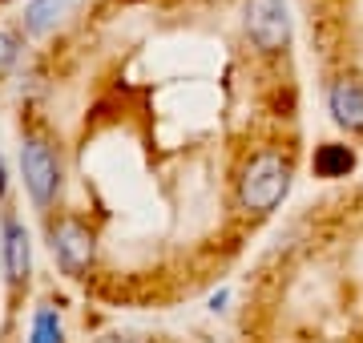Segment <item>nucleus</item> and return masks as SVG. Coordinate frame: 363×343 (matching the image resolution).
Wrapping results in <instances>:
<instances>
[{"mask_svg":"<svg viewBox=\"0 0 363 343\" xmlns=\"http://www.w3.org/2000/svg\"><path fill=\"white\" fill-rule=\"evenodd\" d=\"M247 37L259 53H283L291 40L286 0H247Z\"/></svg>","mask_w":363,"mask_h":343,"instance_id":"4","label":"nucleus"},{"mask_svg":"<svg viewBox=\"0 0 363 343\" xmlns=\"http://www.w3.org/2000/svg\"><path fill=\"white\" fill-rule=\"evenodd\" d=\"M28 343H65V331H61V315L52 307H40L33 315V331H28Z\"/></svg>","mask_w":363,"mask_h":343,"instance_id":"9","label":"nucleus"},{"mask_svg":"<svg viewBox=\"0 0 363 343\" xmlns=\"http://www.w3.org/2000/svg\"><path fill=\"white\" fill-rule=\"evenodd\" d=\"M45 238H49V251L57 259V266L69 279L89 275L93 259H97V235H93V226L81 214H49Z\"/></svg>","mask_w":363,"mask_h":343,"instance_id":"3","label":"nucleus"},{"mask_svg":"<svg viewBox=\"0 0 363 343\" xmlns=\"http://www.w3.org/2000/svg\"><path fill=\"white\" fill-rule=\"evenodd\" d=\"M21 178H25L28 198L40 210H49L57 202L61 186H65V162L45 130H25V137H21Z\"/></svg>","mask_w":363,"mask_h":343,"instance_id":"2","label":"nucleus"},{"mask_svg":"<svg viewBox=\"0 0 363 343\" xmlns=\"http://www.w3.org/2000/svg\"><path fill=\"white\" fill-rule=\"evenodd\" d=\"M81 0H33L25 9V33L28 37H45V33H52L57 25H65L69 13L77 9Z\"/></svg>","mask_w":363,"mask_h":343,"instance_id":"7","label":"nucleus"},{"mask_svg":"<svg viewBox=\"0 0 363 343\" xmlns=\"http://www.w3.org/2000/svg\"><path fill=\"white\" fill-rule=\"evenodd\" d=\"M0 263H4V279L9 287L21 291L33 275V238L28 226L16 214H4V242H0Z\"/></svg>","mask_w":363,"mask_h":343,"instance_id":"5","label":"nucleus"},{"mask_svg":"<svg viewBox=\"0 0 363 343\" xmlns=\"http://www.w3.org/2000/svg\"><path fill=\"white\" fill-rule=\"evenodd\" d=\"M16 57H21V40H16L13 33H0V73H4V69H13Z\"/></svg>","mask_w":363,"mask_h":343,"instance_id":"10","label":"nucleus"},{"mask_svg":"<svg viewBox=\"0 0 363 343\" xmlns=\"http://www.w3.org/2000/svg\"><path fill=\"white\" fill-rule=\"evenodd\" d=\"M315 178H347V170L355 166V154H351L347 145H335L327 142L315 150Z\"/></svg>","mask_w":363,"mask_h":343,"instance_id":"8","label":"nucleus"},{"mask_svg":"<svg viewBox=\"0 0 363 343\" xmlns=\"http://www.w3.org/2000/svg\"><path fill=\"white\" fill-rule=\"evenodd\" d=\"M291 158L279 150H259L255 158L242 166L238 178V206L250 214H271L291 190Z\"/></svg>","mask_w":363,"mask_h":343,"instance_id":"1","label":"nucleus"},{"mask_svg":"<svg viewBox=\"0 0 363 343\" xmlns=\"http://www.w3.org/2000/svg\"><path fill=\"white\" fill-rule=\"evenodd\" d=\"M327 106H331V118L343 125V130L363 133V77H343L331 81L327 89Z\"/></svg>","mask_w":363,"mask_h":343,"instance_id":"6","label":"nucleus"},{"mask_svg":"<svg viewBox=\"0 0 363 343\" xmlns=\"http://www.w3.org/2000/svg\"><path fill=\"white\" fill-rule=\"evenodd\" d=\"M4 190H9V170H4V158H0V198H4Z\"/></svg>","mask_w":363,"mask_h":343,"instance_id":"11","label":"nucleus"}]
</instances>
